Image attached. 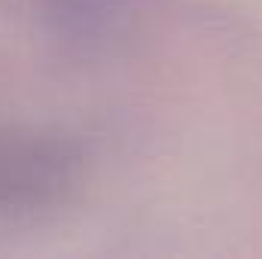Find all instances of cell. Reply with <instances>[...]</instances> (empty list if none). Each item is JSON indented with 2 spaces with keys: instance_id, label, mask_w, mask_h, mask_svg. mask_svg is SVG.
Masks as SVG:
<instances>
[{
  "instance_id": "6da1fadb",
  "label": "cell",
  "mask_w": 262,
  "mask_h": 259,
  "mask_svg": "<svg viewBox=\"0 0 262 259\" xmlns=\"http://www.w3.org/2000/svg\"><path fill=\"white\" fill-rule=\"evenodd\" d=\"M85 180L82 149L55 131L0 122V217L67 204Z\"/></svg>"
},
{
  "instance_id": "7a4b0ae2",
  "label": "cell",
  "mask_w": 262,
  "mask_h": 259,
  "mask_svg": "<svg viewBox=\"0 0 262 259\" xmlns=\"http://www.w3.org/2000/svg\"><path fill=\"white\" fill-rule=\"evenodd\" d=\"M49 28L70 43L104 46L122 40L152 0H40Z\"/></svg>"
}]
</instances>
